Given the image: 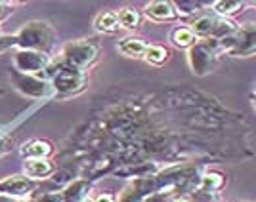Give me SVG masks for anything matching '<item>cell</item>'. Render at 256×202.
<instances>
[{
  "label": "cell",
  "mask_w": 256,
  "mask_h": 202,
  "mask_svg": "<svg viewBox=\"0 0 256 202\" xmlns=\"http://www.w3.org/2000/svg\"><path fill=\"white\" fill-rule=\"evenodd\" d=\"M54 32L48 23L32 21L27 23L22 31L16 34V44L22 50H31V52L44 53L52 46Z\"/></svg>",
  "instance_id": "cell-1"
},
{
  "label": "cell",
  "mask_w": 256,
  "mask_h": 202,
  "mask_svg": "<svg viewBox=\"0 0 256 202\" xmlns=\"http://www.w3.org/2000/svg\"><path fill=\"white\" fill-rule=\"evenodd\" d=\"M50 76H52L54 90L60 92V94H75L84 86L86 80L82 71H78L75 67H69L64 61L58 65V69Z\"/></svg>",
  "instance_id": "cell-2"
},
{
  "label": "cell",
  "mask_w": 256,
  "mask_h": 202,
  "mask_svg": "<svg viewBox=\"0 0 256 202\" xmlns=\"http://www.w3.org/2000/svg\"><path fill=\"white\" fill-rule=\"evenodd\" d=\"M98 57V46L94 42H71L65 46L64 50V63L75 69H84L88 65H92Z\"/></svg>",
  "instance_id": "cell-3"
},
{
  "label": "cell",
  "mask_w": 256,
  "mask_h": 202,
  "mask_svg": "<svg viewBox=\"0 0 256 202\" xmlns=\"http://www.w3.org/2000/svg\"><path fill=\"white\" fill-rule=\"evenodd\" d=\"M218 46V40L212 42H195L190 48V65L195 75H206L214 65V48Z\"/></svg>",
  "instance_id": "cell-4"
},
{
  "label": "cell",
  "mask_w": 256,
  "mask_h": 202,
  "mask_svg": "<svg viewBox=\"0 0 256 202\" xmlns=\"http://www.w3.org/2000/svg\"><path fill=\"white\" fill-rule=\"evenodd\" d=\"M14 65L23 75H34V73H40L48 67V57L40 52L20 50L14 55Z\"/></svg>",
  "instance_id": "cell-5"
},
{
  "label": "cell",
  "mask_w": 256,
  "mask_h": 202,
  "mask_svg": "<svg viewBox=\"0 0 256 202\" xmlns=\"http://www.w3.org/2000/svg\"><path fill=\"white\" fill-rule=\"evenodd\" d=\"M36 187V183L31 178H25V176H10L6 180L0 181V195H6V197H23L27 193H31Z\"/></svg>",
  "instance_id": "cell-6"
},
{
  "label": "cell",
  "mask_w": 256,
  "mask_h": 202,
  "mask_svg": "<svg viewBox=\"0 0 256 202\" xmlns=\"http://www.w3.org/2000/svg\"><path fill=\"white\" fill-rule=\"evenodd\" d=\"M12 80H14L16 88H18L22 94H25V96L40 97V96H44V92H46V84H44V80H40L38 76H34V75L14 73Z\"/></svg>",
  "instance_id": "cell-7"
},
{
  "label": "cell",
  "mask_w": 256,
  "mask_h": 202,
  "mask_svg": "<svg viewBox=\"0 0 256 202\" xmlns=\"http://www.w3.org/2000/svg\"><path fill=\"white\" fill-rule=\"evenodd\" d=\"M92 189L90 181L88 180H76L73 183H69L64 189L62 197H64V202H84L88 193Z\"/></svg>",
  "instance_id": "cell-8"
},
{
  "label": "cell",
  "mask_w": 256,
  "mask_h": 202,
  "mask_svg": "<svg viewBox=\"0 0 256 202\" xmlns=\"http://www.w3.org/2000/svg\"><path fill=\"white\" fill-rule=\"evenodd\" d=\"M25 172L32 178H48L54 174V164L48 159H29L25 162Z\"/></svg>",
  "instance_id": "cell-9"
},
{
  "label": "cell",
  "mask_w": 256,
  "mask_h": 202,
  "mask_svg": "<svg viewBox=\"0 0 256 202\" xmlns=\"http://www.w3.org/2000/svg\"><path fill=\"white\" fill-rule=\"evenodd\" d=\"M146 13L150 15L151 19L155 21H164V19H172L176 15V11L172 8L170 2H162V0H157V2H151L150 6L146 8Z\"/></svg>",
  "instance_id": "cell-10"
},
{
  "label": "cell",
  "mask_w": 256,
  "mask_h": 202,
  "mask_svg": "<svg viewBox=\"0 0 256 202\" xmlns=\"http://www.w3.org/2000/svg\"><path fill=\"white\" fill-rule=\"evenodd\" d=\"M224 176L222 174H216V172H210V174H204L203 178L199 180V189L197 191H203V193H210L214 195L216 191H220L224 187Z\"/></svg>",
  "instance_id": "cell-11"
},
{
  "label": "cell",
  "mask_w": 256,
  "mask_h": 202,
  "mask_svg": "<svg viewBox=\"0 0 256 202\" xmlns=\"http://www.w3.org/2000/svg\"><path fill=\"white\" fill-rule=\"evenodd\" d=\"M50 153H52V145L48 141H42V139L31 141L29 145L23 147V155L29 159H46Z\"/></svg>",
  "instance_id": "cell-12"
},
{
  "label": "cell",
  "mask_w": 256,
  "mask_h": 202,
  "mask_svg": "<svg viewBox=\"0 0 256 202\" xmlns=\"http://www.w3.org/2000/svg\"><path fill=\"white\" fill-rule=\"evenodd\" d=\"M146 44L138 40V38H124L118 42V50L124 53V55H130V57H140L146 53Z\"/></svg>",
  "instance_id": "cell-13"
},
{
  "label": "cell",
  "mask_w": 256,
  "mask_h": 202,
  "mask_svg": "<svg viewBox=\"0 0 256 202\" xmlns=\"http://www.w3.org/2000/svg\"><path fill=\"white\" fill-rule=\"evenodd\" d=\"M96 29L102 32H113L117 31L118 27V19H117V13H113V11H104V13H100L96 17Z\"/></svg>",
  "instance_id": "cell-14"
},
{
  "label": "cell",
  "mask_w": 256,
  "mask_h": 202,
  "mask_svg": "<svg viewBox=\"0 0 256 202\" xmlns=\"http://www.w3.org/2000/svg\"><path fill=\"white\" fill-rule=\"evenodd\" d=\"M172 42L176 44V46H180V48H192L193 44L197 42V38L192 32V29L180 27V29H176V31L172 32Z\"/></svg>",
  "instance_id": "cell-15"
},
{
  "label": "cell",
  "mask_w": 256,
  "mask_h": 202,
  "mask_svg": "<svg viewBox=\"0 0 256 202\" xmlns=\"http://www.w3.org/2000/svg\"><path fill=\"white\" fill-rule=\"evenodd\" d=\"M117 19L120 27H126V29H134L140 25V13L136 10H130V8H122L117 13Z\"/></svg>",
  "instance_id": "cell-16"
},
{
  "label": "cell",
  "mask_w": 256,
  "mask_h": 202,
  "mask_svg": "<svg viewBox=\"0 0 256 202\" xmlns=\"http://www.w3.org/2000/svg\"><path fill=\"white\" fill-rule=\"evenodd\" d=\"M144 55H146V59H148L150 63L160 65V63H164V61H166L168 52H166L162 46H148Z\"/></svg>",
  "instance_id": "cell-17"
},
{
  "label": "cell",
  "mask_w": 256,
  "mask_h": 202,
  "mask_svg": "<svg viewBox=\"0 0 256 202\" xmlns=\"http://www.w3.org/2000/svg\"><path fill=\"white\" fill-rule=\"evenodd\" d=\"M212 25H214V19L212 17H208V15H203V17H197L192 25V32L193 34H201V36H206V34H210L212 31Z\"/></svg>",
  "instance_id": "cell-18"
},
{
  "label": "cell",
  "mask_w": 256,
  "mask_h": 202,
  "mask_svg": "<svg viewBox=\"0 0 256 202\" xmlns=\"http://www.w3.org/2000/svg\"><path fill=\"white\" fill-rule=\"evenodd\" d=\"M241 8H243V2H239V0H220V2H214V10L218 11L220 15H230V13H235Z\"/></svg>",
  "instance_id": "cell-19"
},
{
  "label": "cell",
  "mask_w": 256,
  "mask_h": 202,
  "mask_svg": "<svg viewBox=\"0 0 256 202\" xmlns=\"http://www.w3.org/2000/svg\"><path fill=\"white\" fill-rule=\"evenodd\" d=\"M172 8L178 13L190 15V13H195V11L199 10V4H195V2H178V4H172Z\"/></svg>",
  "instance_id": "cell-20"
},
{
  "label": "cell",
  "mask_w": 256,
  "mask_h": 202,
  "mask_svg": "<svg viewBox=\"0 0 256 202\" xmlns=\"http://www.w3.org/2000/svg\"><path fill=\"white\" fill-rule=\"evenodd\" d=\"M34 202H64L62 193H44Z\"/></svg>",
  "instance_id": "cell-21"
},
{
  "label": "cell",
  "mask_w": 256,
  "mask_h": 202,
  "mask_svg": "<svg viewBox=\"0 0 256 202\" xmlns=\"http://www.w3.org/2000/svg\"><path fill=\"white\" fill-rule=\"evenodd\" d=\"M168 199V195H164V193H155V195H151L148 199H144L142 202H166Z\"/></svg>",
  "instance_id": "cell-22"
},
{
  "label": "cell",
  "mask_w": 256,
  "mask_h": 202,
  "mask_svg": "<svg viewBox=\"0 0 256 202\" xmlns=\"http://www.w3.org/2000/svg\"><path fill=\"white\" fill-rule=\"evenodd\" d=\"M92 202H115V197H113L111 193H102V195H98Z\"/></svg>",
  "instance_id": "cell-23"
},
{
  "label": "cell",
  "mask_w": 256,
  "mask_h": 202,
  "mask_svg": "<svg viewBox=\"0 0 256 202\" xmlns=\"http://www.w3.org/2000/svg\"><path fill=\"white\" fill-rule=\"evenodd\" d=\"M166 202H193L190 197H186V195H174V197H168Z\"/></svg>",
  "instance_id": "cell-24"
},
{
  "label": "cell",
  "mask_w": 256,
  "mask_h": 202,
  "mask_svg": "<svg viewBox=\"0 0 256 202\" xmlns=\"http://www.w3.org/2000/svg\"><path fill=\"white\" fill-rule=\"evenodd\" d=\"M8 149H10V143H8V141H4V139H0V155H2V153H6Z\"/></svg>",
  "instance_id": "cell-25"
},
{
  "label": "cell",
  "mask_w": 256,
  "mask_h": 202,
  "mask_svg": "<svg viewBox=\"0 0 256 202\" xmlns=\"http://www.w3.org/2000/svg\"><path fill=\"white\" fill-rule=\"evenodd\" d=\"M8 13H10V10H8V8H6V6L0 2V19H2V17H6Z\"/></svg>",
  "instance_id": "cell-26"
},
{
  "label": "cell",
  "mask_w": 256,
  "mask_h": 202,
  "mask_svg": "<svg viewBox=\"0 0 256 202\" xmlns=\"http://www.w3.org/2000/svg\"><path fill=\"white\" fill-rule=\"evenodd\" d=\"M0 202H16L12 197H6V195H0Z\"/></svg>",
  "instance_id": "cell-27"
},
{
  "label": "cell",
  "mask_w": 256,
  "mask_h": 202,
  "mask_svg": "<svg viewBox=\"0 0 256 202\" xmlns=\"http://www.w3.org/2000/svg\"><path fill=\"white\" fill-rule=\"evenodd\" d=\"M20 202H34V201H20Z\"/></svg>",
  "instance_id": "cell-28"
},
{
  "label": "cell",
  "mask_w": 256,
  "mask_h": 202,
  "mask_svg": "<svg viewBox=\"0 0 256 202\" xmlns=\"http://www.w3.org/2000/svg\"><path fill=\"white\" fill-rule=\"evenodd\" d=\"M84 202H88V201H84Z\"/></svg>",
  "instance_id": "cell-29"
}]
</instances>
